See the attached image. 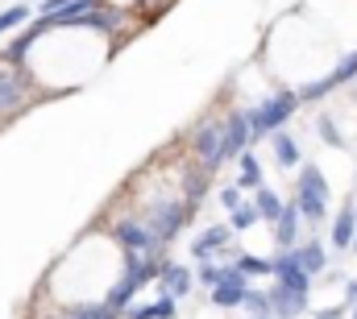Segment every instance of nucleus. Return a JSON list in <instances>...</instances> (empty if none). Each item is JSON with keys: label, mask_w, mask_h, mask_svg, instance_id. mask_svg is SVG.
I'll use <instances>...</instances> for the list:
<instances>
[{"label": "nucleus", "mask_w": 357, "mask_h": 319, "mask_svg": "<svg viewBox=\"0 0 357 319\" xmlns=\"http://www.w3.org/2000/svg\"><path fill=\"white\" fill-rule=\"evenodd\" d=\"M295 257H299V265L312 274V278H324L328 274V261H333V253H328V244L324 240H299L295 244Z\"/></svg>", "instance_id": "nucleus-14"}, {"label": "nucleus", "mask_w": 357, "mask_h": 319, "mask_svg": "<svg viewBox=\"0 0 357 319\" xmlns=\"http://www.w3.org/2000/svg\"><path fill=\"white\" fill-rule=\"evenodd\" d=\"M254 203H258V212H262V220H266V224H274V220L282 216V208H287V199H278V191H274V187L254 191Z\"/></svg>", "instance_id": "nucleus-22"}, {"label": "nucleus", "mask_w": 357, "mask_h": 319, "mask_svg": "<svg viewBox=\"0 0 357 319\" xmlns=\"http://www.w3.org/2000/svg\"><path fill=\"white\" fill-rule=\"evenodd\" d=\"M299 91L295 87H287V83H278V91L262 100L258 108H245L250 112V125H254V141L258 137H270V133H278V129H287V120L299 112Z\"/></svg>", "instance_id": "nucleus-2"}, {"label": "nucleus", "mask_w": 357, "mask_h": 319, "mask_svg": "<svg viewBox=\"0 0 357 319\" xmlns=\"http://www.w3.org/2000/svg\"><path fill=\"white\" fill-rule=\"evenodd\" d=\"M237 170H241V174H237V187H241V191H262V187H266V178H262V162H258L254 150H245V154L237 158Z\"/></svg>", "instance_id": "nucleus-19"}, {"label": "nucleus", "mask_w": 357, "mask_h": 319, "mask_svg": "<svg viewBox=\"0 0 357 319\" xmlns=\"http://www.w3.org/2000/svg\"><path fill=\"white\" fill-rule=\"evenodd\" d=\"M25 91H29L25 71H4V75H0V116L21 112V108L29 104V100H25Z\"/></svg>", "instance_id": "nucleus-11"}, {"label": "nucleus", "mask_w": 357, "mask_h": 319, "mask_svg": "<svg viewBox=\"0 0 357 319\" xmlns=\"http://www.w3.org/2000/svg\"><path fill=\"white\" fill-rule=\"evenodd\" d=\"M299 224H303V212H299V203H295V199H287L282 216L274 220V249H278V253L299 244Z\"/></svg>", "instance_id": "nucleus-13"}, {"label": "nucleus", "mask_w": 357, "mask_h": 319, "mask_svg": "<svg viewBox=\"0 0 357 319\" xmlns=\"http://www.w3.org/2000/svg\"><path fill=\"white\" fill-rule=\"evenodd\" d=\"M354 316V307L349 303H337V307H324V311H316L312 319H349Z\"/></svg>", "instance_id": "nucleus-29"}, {"label": "nucleus", "mask_w": 357, "mask_h": 319, "mask_svg": "<svg viewBox=\"0 0 357 319\" xmlns=\"http://www.w3.org/2000/svg\"><path fill=\"white\" fill-rule=\"evenodd\" d=\"M233 265L250 278V282H262V278H274V257H258V253H237Z\"/></svg>", "instance_id": "nucleus-20"}, {"label": "nucleus", "mask_w": 357, "mask_h": 319, "mask_svg": "<svg viewBox=\"0 0 357 319\" xmlns=\"http://www.w3.org/2000/svg\"><path fill=\"white\" fill-rule=\"evenodd\" d=\"M250 286H254L250 278H241V282H225V286L208 290V299H212V307H220V311H241V307H245Z\"/></svg>", "instance_id": "nucleus-17"}, {"label": "nucleus", "mask_w": 357, "mask_h": 319, "mask_svg": "<svg viewBox=\"0 0 357 319\" xmlns=\"http://www.w3.org/2000/svg\"><path fill=\"white\" fill-rule=\"evenodd\" d=\"M216 203H220L225 212H237V208L245 203V191H241L237 182H229V187H220V195H216Z\"/></svg>", "instance_id": "nucleus-27"}, {"label": "nucleus", "mask_w": 357, "mask_h": 319, "mask_svg": "<svg viewBox=\"0 0 357 319\" xmlns=\"http://www.w3.org/2000/svg\"><path fill=\"white\" fill-rule=\"evenodd\" d=\"M245 319H274V303H270V286H250V295H245Z\"/></svg>", "instance_id": "nucleus-21"}, {"label": "nucleus", "mask_w": 357, "mask_h": 319, "mask_svg": "<svg viewBox=\"0 0 357 319\" xmlns=\"http://www.w3.org/2000/svg\"><path fill=\"white\" fill-rule=\"evenodd\" d=\"M25 4H29V0H25Z\"/></svg>", "instance_id": "nucleus-34"}, {"label": "nucleus", "mask_w": 357, "mask_h": 319, "mask_svg": "<svg viewBox=\"0 0 357 319\" xmlns=\"http://www.w3.org/2000/svg\"><path fill=\"white\" fill-rule=\"evenodd\" d=\"M349 319H357V307H354V316H349Z\"/></svg>", "instance_id": "nucleus-32"}, {"label": "nucleus", "mask_w": 357, "mask_h": 319, "mask_svg": "<svg viewBox=\"0 0 357 319\" xmlns=\"http://www.w3.org/2000/svg\"><path fill=\"white\" fill-rule=\"evenodd\" d=\"M229 240H233V224H212V228H204L199 237L191 240V257H195V265H204V261H212L216 253H225Z\"/></svg>", "instance_id": "nucleus-9"}, {"label": "nucleus", "mask_w": 357, "mask_h": 319, "mask_svg": "<svg viewBox=\"0 0 357 319\" xmlns=\"http://www.w3.org/2000/svg\"><path fill=\"white\" fill-rule=\"evenodd\" d=\"M307 299L312 295H299L282 282H270V303H274V319H299L307 316Z\"/></svg>", "instance_id": "nucleus-12"}, {"label": "nucleus", "mask_w": 357, "mask_h": 319, "mask_svg": "<svg viewBox=\"0 0 357 319\" xmlns=\"http://www.w3.org/2000/svg\"><path fill=\"white\" fill-rule=\"evenodd\" d=\"M354 95H357V91H354Z\"/></svg>", "instance_id": "nucleus-35"}, {"label": "nucleus", "mask_w": 357, "mask_h": 319, "mask_svg": "<svg viewBox=\"0 0 357 319\" xmlns=\"http://www.w3.org/2000/svg\"><path fill=\"white\" fill-rule=\"evenodd\" d=\"M50 29H54V25H50V17H38L33 25H25V29H21V33H17V38H13V42L0 50V63H4V67H13V71H21V67H25V54H29V46H33L38 38H46Z\"/></svg>", "instance_id": "nucleus-6"}, {"label": "nucleus", "mask_w": 357, "mask_h": 319, "mask_svg": "<svg viewBox=\"0 0 357 319\" xmlns=\"http://www.w3.org/2000/svg\"><path fill=\"white\" fill-rule=\"evenodd\" d=\"M75 0H42V13L38 17H59V13H67Z\"/></svg>", "instance_id": "nucleus-30"}, {"label": "nucleus", "mask_w": 357, "mask_h": 319, "mask_svg": "<svg viewBox=\"0 0 357 319\" xmlns=\"http://www.w3.org/2000/svg\"><path fill=\"white\" fill-rule=\"evenodd\" d=\"M354 253H357V240H354Z\"/></svg>", "instance_id": "nucleus-33"}, {"label": "nucleus", "mask_w": 357, "mask_h": 319, "mask_svg": "<svg viewBox=\"0 0 357 319\" xmlns=\"http://www.w3.org/2000/svg\"><path fill=\"white\" fill-rule=\"evenodd\" d=\"M125 319H178V299L171 295H158L154 303H133Z\"/></svg>", "instance_id": "nucleus-18"}, {"label": "nucleus", "mask_w": 357, "mask_h": 319, "mask_svg": "<svg viewBox=\"0 0 357 319\" xmlns=\"http://www.w3.org/2000/svg\"><path fill=\"white\" fill-rule=\"evenodd\" d=\"M333 79H337V87H341V83H354V79H357V50H354V54H345V59L337 63Z\"/></svg>", "instance_id": "nucleus-28"}, {"label": "nucleus", "mask_w": 357, "mask_h": 319, "mask_svg": "<svg viewBox=\"0 0 357 319\" xmlns=\"http://www.w3.org/2000/svg\"><path fill=\"white\" fill-rule=\"evenodd\" d=\"M33 13H29V4L25 0H13L4 13H0V33H8V29H25V21H29Z\"/></svg>", "instance_id": "nucleus-24"}, {"label": "nucleus", "mask_w": 357, "mask_h": 319, "mask_svg": "<svg viewBox=\"0 0 357 319\" xmlns=\"http://www.w3.org/2000/svg\"><path fill=\"white\" fill-rule=\"evenodd\" d=\"M229 224H233V233H250L254 224H262V212H258V203H254V199H245L237 212H229Z\"/></svg>", "instance_id": "nucleus-23"}, {"label": "nucleus", "mask_w": 357, "mask_h": 319, "mask_svg": "<svg viewBox=\"0 0 357 319\" xmlns=\"http://www.w3.org/2000/svg\"><path fill=\"white\" fill-rule=\"evenodd\" d=\"M354 240H357V208L345 199V208L333 216V233H328V249L333 253H354Z\"/></svg>", "instance_id": "nucleus-10"}, {"label": "nucleus", "mask_w": 357, "mask_h": 319, "mask_svg": "<svg viewBox=\"0 0 357 319\" xmlns=\"http://www.w3.org/2000/svg\"><path fill=\"white\" fill-rule=\"evenodd\" d=\"M191 216H195V203H187V199H167V203H154V208H146V224L154 228V237L162 240V244H171V240L191 224Z\"/></svg>", "instance_id": "nucleus-4"}, {"label": "nucleus", "mask_w": 357, "mask_h": 319, "mask_svg": "<svg viewBox=\"0 0 357 319\" xmlns=\"http://www.w3.org/2000/svg\"><path fill=\"white\" fill-rule=\"evenodd\" d=\"M158 286H162V295H171V299H178V303H183V299L195 290V270H191V265H175V261H171Z\"/></svg>", "instance_id": "nucleus-16"}, {"label": "nucleus", "mask_w": 357, "mask_h": 319, "mask_svg": "<svg viewBox=\"0 0 357 319\" xmlns=\"http://www.w3.org/2000/svg\"><path fill=\"white\" fill-rule=\"evenodd\" d=\"M270 158H274L278 170H299L303 166V150H299V141L287 129H278V133H270Z\"/></svg>", "instance_id": "nucleus-15"}, {"label": "nucleus", "mask_w": 357, "mask_h": 319, "mask_svg": "<svg viewBox=\"0 0 357 319\" xmlns=\"http://www.w3.org/2000/svg\"><path fill=\"white\" fill-rule=\"evenodd\" d=\"M191 158H195V166H204L212 174L225 166V120L195 125V133H191Z\"/></svg>", "instance_id": "nucleus-5"}, {"label": "nucleus", "mask_w": 357, "mask_h": 319, "mask_svg": "<svg viewBox=\"0 0 357 319\" xmlns=\"http://www.w3.org/2000/svg\"><path fill=\"white\" fill-rule=\"evenodd\" d=\"M333 91H337V79H333V75H324V79L299 87V100H303V104H320V100H324V95H333Z\"/></svg>", "instance_id": "nucleus-25"}, {"label": "nucleus", "mask_w": 357, "mask_h": 319, "mask_svg": "<svg viewBox=\"0 0 357 319\" xmlns=\"http://www.w3.org/2000/svg\"><path fill=\"white\" fill-rule=\"evenodd\" d=\"M108 237L121 244V253H142V257H158V253H167V244L154 237V228H150L142 216H121V220L108 228Z\"/></svg>", "instance_id": "nucleus-3"}, {"label": "nucleus", "mask_w": 357, "mask_h": 319, "mask_svg": "<svg viewBox=\"0 0 357 319\" xmlns=\"http://www.w3.org/2000/svg\"><path fill=\"white\" fill-rule=\"evenodd\" d=\"M345 303H349V307H357V278H349V282H345Z\"/></svg>", "instance_id": "nucleus-31"}, {"label": "nucleus", "mask_w": 357, "mask_h": 319, "mask_svg": "<svg viewBox=\"0 0 357 319\" xmlns=\"http://www.w3.org/2000/svg\"><path fill=\"white\" fill-rule=\"evenodd\" d=\"M225 120V162L229 158H241L250 146H254V125H250V112L245 108H237V112H229V116H220Z\"/></svg>", "instance_id": "nucleus-7"}, {"label": "nucleus", "mask_w": 357, "mask_h": 319, "mask_svg": "<svg viewBox=\"0 0 357 319\" xmlns=\"http://www.w3.org/2000/svg\"><path fill=\"white\" fill-rule=\"evenodd\" d=\"M274 282H282V286H291V290H299V295H312V274L299 265V257H295V249H282V253H274Z\"/></svg>", "instance_id": "nucleus-8"}, {"label": "nucleus", "mask_w": 357, "mask_h": 319, "mask_svg": "<svg viewBox=\"0 0 357 319\" xmlns=\"http://www.w3.org/2000/svg\"><path fill=\"white\" fill-rule=\"evenodd\" d=\"M316 133H320V141H324V146L345 150V137H341V129H337V120H333V116H316Z\"/></svg>", "instance_id": "nucleus-26"}, {"label": "nucleus", "mask_w": 357, "mask_h": 319, "mask_svg": "<svg viewBox=\"0 0 357 319\" xmlns=\"http://www.w3.org/2000/svg\"><path fill=\"white\" fill-rule=\"evenodd\" d=\"M303 212V224H324L328 220V203H333V191L324 182V170L316 162H303L299 166V182H295V195H291Z\"/></svg>", "instance_id": "nucleus-1"}]
</instances>
